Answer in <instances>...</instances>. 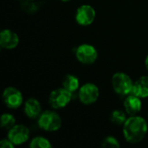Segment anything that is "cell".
Returning a JSON list of instances; mask_svg holds the SVG:
<instances>
[{
    "mask_svg": "<svg viewBox=\"0 0 148 148\" xmlns=\"http://www.w3.org/2000/svg\"><path fill=\"white\" fill-rule=\"evenodd\" d=\"M95 17V11L90 5H82L78 8L75 15L76 22L82 26H88L91 24Z\"/></svg>",
    "mask_w": 148,
    "mask_h": 148,
    "instance_id": "obj_9",
    "label": "cell"
},
{
    "mask_svg": "<svg viewBox=\"0 0 148 148\" xmlns=\"http://www.w3.org/2000/svg\"><path fill=\"white\" fill-rule=\"evenodd\" d=\"M29 147L31 148H50L52 147V145L50 144L49 140L38 136L31 140Z\"/></svg>",
    "mask_w": 148,
    "mask_h": 148,
    "instance_id": "obj_15",
    "label": "cell"
},
{
    "mask_svg": "<svg viewBox=\"0 0 148 148\" xmlns=\"http://www.w3.org/2000/svg\"><path fill=\"white\" fill-rule=\"evenodd\" d=\"M131 95L140 98L148 97V75L141 76L134 83Z\"/></svg>",
    "mask_w": 148,
    "mask_h": 148,
    "instance_id": "obj_12",
    "label": "cell"
},
{
    "mask_svg": "<svg viewBox=\"0 0 148 148\" xmlns=\"http://www.w3.org/2000/svg\"><path fill=\"white\" fill-rule=\"evenodd\" d=\"M99 97V88L93 83L84 84L79 90V99L85 105L92 104Z\"/></svg>",
    "mask_w": 148,
    "mask_h": 148,
    "instance_id": "obj_6",
    "label": "cell"
},
{
    "mask_svg": "<svg viewBox=\"0 0 148 148\" xmlns=\"http://www.w3.org/2000/svg\"><path fill=\"white\" fill-rule=\"evenodd\" d=\"M112 85L116 94L120 95H127L131 94L134 83L127 75L119 72L113 75Z\"/></svg>",
    "mask_w": 148,
    "mask_h": 148,
    "instance_id": "obj_3",
    "label": "cell"
},
{
    "mask_svg": "<svg viewBox=\"0 0 148 148\" xmlns=\"http://www.w3.org/2000/svg\"><path fill=\"white\" fill-rule=\"evenodd\" d=\"M3 101L10 108H17L23 102L22 93L16 88H6L3 93Z\"/></svg>",
    "mask_w": 148,
    "mask_h": 148,
    "instance_id": "obj_7",
    "label": "cell"
},
{
    "mask_svg": "<svg viewBox=\"0 0 148 148\" xmlns=\"http://www.w3.org/2000/svg\"><path fill=\"white\" fill-rule=\"evenodd\" d=\"M127 121L126 114L121 110H114L111 114V121L116 125L124 124Z\"/></svg>",
    "mask_w": 148,
    "mask_h": 148,
    "instance_id": "obj_17",
    "label": "cell"
},
{
    "mask_svg": "<svg viewBox=\"0 0 148 148\" xmlns=\"http://www.w3.org/2000/svg\"><path fill=\"white\" fill-rule=\"evenodd\" d=\"M37 123L39 127L42 130L47 132H55L61 127L62 119L56 112L47 110L40 114Z\"/></svg>",
    "mask_w": 148,
    "mask_h": 148,
    "instance_id": "obj_2",
    "label": "cell"
},
{
    "mask_svg": "<svg viewBox=\"0 0 148 148\" xmlns=\"http://www.w3.org/2000/svg\"><path fill=\"white\" fill-rule=\"evenodd\" d=\"M0 147L2 148H12L14 144L8 139V140H2L0 141Z\"/></svg>",
    "mask_w": 148,
    "mask_h": 148,
    "instance_id": "obj_19",
    "label": "cell"
},
{
    "mask_svg": "<svg viewBox=\"0 0 148 148\" xmlns=\"http://www.w3.org/2000/svg\"><path fill=\"white\" fill-rule=\"evenodd\" d=\"M15 118L10 114H3L1 116V127L4 129H10L15 126Z\"/></svg>",
    "mask_w": 148,
    "mask_h": 148,
    "instance_id": "obj_16",
    "label": "cell"
},
{
    "mask_svg": "<svg viewBox=\"0 0 148 148\" xmlns=\"http://www.w3.org/2000/svg\"><path fill=\"white\" fill-rule=\"evenodd\" d=\"M62 87L70 93L76 91L79 88L78 78L72 75H67L62 80Z\"/></svg>",
    "mask_w": 148,
    "mask_h": 148,
    "instance_id": "obj_14",
    "label": "cell"
},
{
    "mask_svg": "<svg viewBox=\"0 0 148 148\" xmlns=\"http://www.w3.org/2000/svg\"><path fill=\"white\" fill-rule=\"evenodd\" d=\"M61 1H62V2H68V1H69V0H61Z\"/></svg>",
    "mask_w": 148,
    "mask_h": 148,
    "instance_id": "obj_21",
    "label": "cell"
},
{
    "mask_svg": "<svg viewBox=\"0 0 148 148\" xmlns=\"http://www.w3.org/2000/svg\"><path fill=\"white\" fill-rule=\"evenodd\" d=\"M147 132V124L144 118L132 115L127 119L123 127V134L127 142L135 144L141 141Z\"/></svg>",
    "mask_w": 148,
    "mask_h": 148,
    "instance_id": "obj_1",
    "label": "cell"
},
{
    "mask_svg": "<svg viewBox=\"0 0 148 148\" xmlns=\"http://www.w3.org/2000/svg\"><path fill=\"white\" fill-rule=\"evenodd\" d=\"M18 36L10 29H3L0 34V45L6 49H11L17 46Z\"/></svg>",
    "mask_w": 148,
    "mask_h": 148,
    "instance_id": "obj_10",
    "label": "cell"
},
{
    "mask_svg": "<svg viewBox=\"0 0 148 148\" xmlns=\"http://www.w3.org/2000/svg\"><path fill=\"white\" fill-rule=\"evenodd\" d=\"M76 58L83 64L94 63L98 56L97 50L89 44H82L76 49Z\"/></svg>",
    "mask_w": 148,
    "mask_h": 148,
    "instance_id": "obj_5",
    "label": "cell"
},
{
    "mask_svg": "<svg viewBox=\"0 0 148 148\" xmlns=\"http://www.w3.org/2000/svg\"><path fill=\"white\" fill-rule=\"evenodd\" d=\"M103 147H120V144L118 142V140L112 136H108L106 137L103 141H102V145Z\"/></svg>",
    "mask_w": 148,
    "mask_h": 148,
    "instance_id": "obj_18",
    "label": "cell"
},
{
    "mask_svg": "<svg viewBox=\"0 0 148 148\" xmlns=\"http://www.w3.org/2000/svg\"><path fill=\"white\" fill-rule=\"evenodd\" d=\"M71 94L72 93H70L64 88L53 90L49 99V105L56 109L66 107L71 100Z\"/></svg>",
    "mask_w": 148,
    "mask_h": 148,
    "instance_id": "obj_4",
    "label": "cell"
},
{
    "mask_svg": "<svg viewBox=\"0 0 148 148\" xmlns=\"http://www.w3.org/2000/svg\"><path fill=\"white\" fill-rule=\"evenodd\" d=\"M141 101L140 100V97L135 96L134 95H129L125 101H124V107L125 110L127 114L129 115H136L141 109Z\"/></svg>",
    "mask_w": 148,
    "mask_h": 148,
    "instance_id": "obj_11",
    "label": "cell"
},
{
    "mask_svg": "<svg viewBox=\"0 0 148 148\" xmlns=\"http://www.w3.org/2000/svg\"><path fill=\"white\" fill-rule=\"evenodd\" d=\"M145 64H146V68L147 69V70H148V55H147V58H146V61H145Z\"/></svg>",
    "mask_w": 148,
    "mask_h": 148,
    "instance_id": "obj_20",
    "label": "cell"
},
{
    "mask_svg": "<svg viewBox=\"0 0 148 148\" xmlns=\"http://www.w3.org/2000/svg\"><path fill=\"white\" fill-rule=\"evenodd\" d=\"M29 129L23 125H15L9 130L8 139L14 145H21L26 142L29 139Z\"/></svg>",
    "mask_w": 148,
    "mask_h": 148,
    "instance_id": "obj_8",
    "label": "cell"
},
{
    "mask_svg": "<svg viewBox=\"0 0 148 148\" xmlns=\"http://www.w3.org/2000/svg\"><path fill=\"white\" fill-rule=\"evenodd\" d=\"M41 111V105L36 99L29 98L26 101L24 105V113L29 118L35 119L39 117Z\"/></svg>",
    "mask_w": 148,
    "mask_h": 148,
    "instance_id": "obj_13",
    "label": "cell"
}]
</instances>
